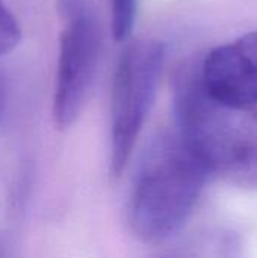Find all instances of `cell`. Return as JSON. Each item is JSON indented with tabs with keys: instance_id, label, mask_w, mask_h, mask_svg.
Here are the masks:
<instances>
[{
	"instance_id": "cell-1",
	"label": "cell",
	"mask_w": 257,
	"mask_h": 258,
	"mask_svg": "<svg viewBox=\"0 0 257 258\" xmlns=\"http://www.w3.org/2000/svg\"><path fill=\"white\" fill-rule=\"evenodd\" d=\"M179 136L211 175L257 189V107L233 109L211 100L200 80V60H186L174 74Z\"/></svg>"
},
{
	"instance_id": "cell-2",
	"label": "cell",
	"mask_w": 257,
	"mask_h": 258,
	"mask_svg": "<svg viewBox=\"0 0 257 258\" xmlns=\"http://www.w3.org/2000/svg\"><path fill=\"white\" fill-rule=\"evenodd\" d=\"M209 177L179 133L158 139L147 151L132 187L129 222L135 236L158 245L179 233Z\"/></svg>"
},
{
	"instance_id": "cell-3",
	"label": "cell",
	"mask_w": 257,
	"mask_h": 258,
	"mask_svg": "<svg viewBox=\"0 0 257 258\" xmlns=\"http://www.w3.org/2000/svg\"><path fill=\"white\" fill-rule=\"evenodd\" d=\"M167 45L156 38L129 42L120 54L111 97V174L120 177L155 103Z\"/></svg>"
},
{
	"instance_id": "cell-4",
	"label": "cell",
	"mask_w": 257,
	"mask_h": 258,
	"mask_svg": "<svg viewBox=\"0 0 257 258\" xmlns=\"http://www.w3.org/2000/svg\"><path fill=\"white\" fill-rule=\"evenodd\" d=\"M100 48L97 18L89 9L73 5L61 33L53 95V119L59 130L71 127L79 118L97 73Z\"/></svg>"
},
{
	"instance_id": "cell-5",
	"label": "cell",
	"mask_w": 257,
	"mask_h": 258,
	"mask_svg": "<svg viewBox=\"0 0 257 258\" xmlns=\"http://www.w3.org/2000/svg\"><path fill=\"white\" fill-rule=\"evenodd\" d=\"M206 95L233 109L257 107V30L212 48L200 60Z\"/></svg>"
},
{
	"instance_id": "cell-6",
	"label": "cell",
	"mask_w": 257,
	"mask_h": 258,
	"mask_svg": "<svg viewBox=\"0 0 257 258\" xmlns=\"http://www.w3.org/2000/svg\"><path fill=\"white\" fill-rule=\"evenodd\" d=\"M111 24L115 41H127L136 18L138 0H109Z\"/></svg>"
},
{
	"instance_id": "cell-7",
	"label": "cell",
	"mask_w": 257,
	"mask_h": 258,
	"mask_svg": "<svg viewBox=\"0 0 257 258\" xmlns=\"http://www.w3.org/2000/svg\"><path fill=\"white\" fill-rule=\"evenodd\" d=\"M21 39L18 20L11 9L0 0V56L12 51Z\"/></svg>"
},
{
	"instance_id": "cell-8",
	"label": "cell",
	"mask_w": 257,
	"mask_h": 258,
	"mask_svg": "<svg viewBox=\"0 0 257 258\" xmlns=\"http://www.w3.org/2000/svg\"><path fill=\"white\" fill-rule=\"evenodd\" d=\"M5 104H6V85H5V79L0 73V118L5 110Z\"/></svg>"
}]
</instances>
